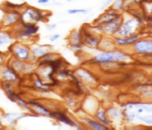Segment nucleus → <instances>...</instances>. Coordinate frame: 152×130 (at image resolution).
Segmentation results:
<instances>
[{"label": "nucleus", "instance_id": "obj_1", "mask_svg": "<svg viewBox=\"0 0 152 130\" xmlns=\"http://www.w3.org/2000/svg\"><path fill=\"white\" fill-rule=\"evenodd\" d=\"M45 17L43 12L37 8L28 7L24 12L20 14V21L22 22H39Z\"/></svg>", "mask_w": 152, "mask_h": 130}, {"label": "nucleus", "instance_id": "obj_2", "mask_svg": "<svg viewBox=\"0 0 152 130\" xmlns=\"http://www.w3.org/2000/svg\"><path fill=\"white\" fill-rule=\"evenodd\" d=\"M128 58V55L120 52H104L99 55L95 59V61L97 62H113V61L123 62Z\"/></svg>", "mask_w": 152, "mask_h": 130}, {"label": "nucleus", "instance_id": "obj_3", "mask_svg": "<svg viewBox=\"0 0 152 130\" xmlns=\"http://www.w3.org/2000/svg\"><path fill=\"white\" fill-rule=\"evenodd\" d=\"M22 24L23 28L19 31V38H29L30 36L37 33L39 30V27L35 24L29 22H22Z\"/></svg>", "mask_w": 152, "mask_h": 130}, {"label": "nucleus", "instance_id": "obj_4", "mask_svg": "<svg viewBox=\"0 0 152 130\" xmlns=\"http://www.w3.org/2000/svg\"><path fill=\"white\" fill-rule=\"evenodd\" d=\"M14 53L15 57L20 61H26L29 59L30 53L28 47L23 45H17L14 48Z\"/></svg>", "mask_w": 152, "mask_h": 130}, {"label": "nucleus", "instance_id": "obj_5", "mask_svg": "<svg viewBox=\"0 0 152 130\" xmlns=\"http://www.w3.org/2000/svg\"><path fill=\"white\" fill-rule=\"evenodd\" d=\"M20 21V14L16 10H12L6 15L4 24L5 26H10L18 23Z\"/></svg>", "mask_w": 152, "mask_h": 130}, {"label": "nucleus", "instance_id": "obj_6", "mask_svg": "<svg viewBox=\"0 0 152 130\" xmlns=\"http://www.w3.org/2000/svg\"><path fill=\"white\" fill-rule=\"evenodd\" d=\"M134 48H135V50L139 53L151 52V42L147 41H139L134 45Z\"/></svg>", "mask_w": 152, "mask_h": 130}, {"label": "nucleus", "instance_id": "obj_7", "mask_svg": "<svg viewBox=\"0 0 152 130\" xmlns=\"http://www.w3.org/2000/svg\"><path fill=\"white\" fill-rule=\"evenodd\" d=\"M1 76L3 79L9 82H15L18 77L15 69L8 67H6L1 70Z\"/></svg>", "mask_w": 152, "mask_h": 130}, {"label": "nucleus", "instance_id": "obj_8", "mask_svg": "<svg viewBox=\"0 0 152 130\" xmlns=\"http://www.w3.org/2000/svg\"><path fill=\"white\" fill-rule=\"evenodd\" d=\"M50 115L54 117H56V118H57V119L59 120L60 121L64 122V123L67 124V125H71V126H75V127H78V129H80V127H78V126H77V125L75 123V122H74V121H73V120L70 119V118H68V117L66 116V115H65V114H63V113H57V112H53V113H52V112H51Z\"/></svg>", "mask_w": 152, "mask_h": 130}, {"label": "nucleus", "instance_id": "obj_9", "mask_svg": "<svg viewBox=\"0 0 152 130\" xmlns=\"http://www.w3.org/2000/svg\"><path fill=\"white\" fill-rule=\"evenodd\" d=\"M83 41L86 45H89L91 47H95L99 44V41L94 38L92 35L90 34H85L83 36Z\"/></svg>", "mask_w": 152, "mask_h": 130}, {"label": "nucleus", "instance_id": "obj_10", "mask_svg": "<svg viewBox=\"0 0 152 130\" xmlns=\"http://www.w3.org/2000/svg\"><path fill=\"white\" fill-rule=\"evenodd\" d=\"M120 28V24L119 22L115 21L109 23V24H106V25L104 27V30H105L106 32H109V33L113 34L118 30Z\"/></svg>", "mask_w": 152, "mask_h": 130}, {"label": "nucleus", "instance_id": "obj_11", "mask_svg": "<svg viewBox=\"0 0 152 130\" xmlns=\"http://www.w3.org/2000/svg\"><path fill=\"white\" fill-rule=\"evenodd\" d=\"M30 106L34 107V108H36V110L39 112V113L41 114H49L50 115L51 112L50 111H49L47 108H45V107H43L42 106H41L40 104L39 103H36V102H30Z\"/></svg>", "mask_w": 152, "mask_h": 130}, {"label": "nucleus", "instance_id": "obj_12", "mask_svg": "<svg viewBox=\"0 0 152 130\" xmlns=\"http://www.w3.org/2000/svg\"><path fill=\"white\" fill-rule=\"evenodd\" d=\"M118 34L120 35L123 36V37H126L128 36L129 34L131 32V30H132V28L131 26H128V25L123 24V26H121L118 28Z\"/></svg>", "mask_w": 152, "mask_h": 130}, {"label": "nucleus", "instance_id": "obj_13", "mask_svg": "<svg viewBox=\"0 0 152 130\" xmlns=\"http://www.w3.org/2000/svg\"><path fill=\"white\" fill-rule=\"evenodd\" d=\"M137 39H138V36L134 35L128 38V39H125V40H121V39H119V38H115V41H116V43L118 44H119V45H127V44H131L134 43V42H135Z\"/></svg>", "mask_w": 152, "mask_h": 130}, {"label": "nucleus", "instance_id": "obj_14", "mask_svg": "<svg viewBox=\"0 0 152 130\" xmlns=\"http://www.w3.org/2000/svg\"><path fill=\"white\" fill-rule=\"evenodd\" d=\"M23 117V115H19L18 114L16 113H8L6 114V119L10 122L11 124L16 123L17 120L20 119V118Z\"/></svg>", "mask_w": 152, "mask_h": 130}, {"label": "nucleus", "instance_id": "obj_15", "mask_svg": "<svg viewBox=\"0 0 152 130\" xmlns=\"http://www.w3.org/2000/svg\"><path fill=\"white\" fill-rule=\"evenodd\" d=\"M13 64H14V65H13V69L18 71V72H23V71H24L26 68V66L25 65L24 63L23 62V61L16 60L13 62Z\"/></svg>", "mask_w": 152, "mask_h": 130}, {"label": "nucleus", "instance_id": "obj_16", "mask_svg": "<svg viewBox=\"0 0 152 130\" xmlns=\"http://www.w3.org/2000/svg\"><path fill=\"white\" fill-rule=\"evenodd\" d=\"M33 55L35 57H42L47 53L46 50L45 49L42 48V47H36V48L33 49L32 50Z\"/></svg>", "mask_w": 152, "mask_h": 130}, {"label": "nucleus", "instance_id": "obj_17", "mask_svg": "<svg viewBox=\"0 0 152 130\" xmlns=\"http://www.w3.org/2000/svg\"><path fill=\"white\" fill-rule=\"evenodd\" d=\"M85 122H87V123L89 125L91 126V127L94 128V129H96V130H104V129H106V128H105L103 126L99 125V124L96 123V122H94V121H91V120H85Z\"/></svg>", "mask_w": 152, "mask_h": 130}, {"label": "nucleus", "instance_id": "obj_18", "mask_svg": "<svg viewBox=\"0 0 152 130\" xmlns=\"http://www.w3.org/2000/svg\"><path fill=\"white\" fill-rule=\"evenodd\" d=\"M80 75L81 78H83L85 81H93V78L92 76L90 75V74H89L88 72H86V71H83L81 70L78 72Z\"/></svg>", "mask_w": 152, "mask_h": 130}, {"label": "nucleus", "instance_id": "obj_19", "mask_svg": "<svg viewBox=\"0 0 152 130\" xmlns=\"http://www.w3.org/2000/svg\"><path fill=\"white\" fill-rule=\"evenodd\" d=\"M35 86L37 88V89H39L45 90V89H47L49 88L48 84L42 83V82L41 79H39V78H38V77L35 80Z\"/></svg>", "mask_w": 152, "mask_h": 130}, {"label": "nucleus", "instance_id": "obj_20", "mask_svg": "<svg viewBox=\"0 0 152 130\" xmlns=\"http://www.w3.org/2000/svg\"><path fill=\"white\" fill-rule=\"evenodd\" d=\"M4 6L6 7V8L10 9V10H16L17 9L22 7L23 6V4H20V5L15 4L8 2V1H7V2H6L4 4Z\"/></svg>", "mask_w": 152, "mask_h": 130}, {"label": "nucleus", "instance_id": "obj_21", "mask_svg": "<svg viewBox=\"0 0 152 130\" xmlns=\"http://www.w3.org/2000/svg\"><path fill=\"white\" fill-rule=\"evenodd\" d=\"M15 100L18 101V102L20 103V105L23 107V108H24L27 109V110H30V108L28 107L27 103H26L24 100H23V99L20 98L19 97L18 95H16V98H15Z\"/></svg>", "mask_w": 152, "mask_h": 130}, {"label": "nucleus", "instance_id": "obj_22", "mask_svg": "<svg viewBox=\"0 0 152 130\" xmlns=\"http://www.w3.org/2000/svg\"><path fill=\"white\" fill-rule=\"evenodd\" d=\"M87 11L86 9H69L68 10V14H78V13H83V14H86Z\"/></svg>", "mask_w": 152, "mask_h": 130}, {"label": "nucleus", "instance_id": "obj_23", "mask_svg": "<svg viewBox=\"0 0 152 130\" xmlns=\"http://www.w3.org/2000/svg\"><path fill=\"white\" fill-rule=\"evenodd\" d=\"M0 40L3 41L4 42V43H9V42H10V41H11L10 38H9L7 35H5V34L0 35Z\"/></svg>", "mask_w": 152, "mask_h": 130}, {"label": "nucleus", "instance_id": "obj_24", "mask_svg": "<svg viewBox=\"0 0 152 130\" xmlns=\"http://www.w3.org/2000/svg\"><path fill=\"white\" fill-rule=\"evenodd\" d=\"M98 116H99V117L101 118V119L103 120L104 122H106V123H107V124L109 123V122L108 121L107 119H106V118L105 117V116H104V111L98 112Z\"/></svg>", "mask_w": 152, "mask_h": 130}, {"label": "nucleus", "instance_id": "obj_25", "mask_svg": "<svg viewBox=\"0 0 152 130\" xmlns=\"http://www.w3.org/2000/svg\"><path fill=\"white\" fill-rule=\"evenodd\" d=\"M114 7H115V9H123V3L121 0H116L115 1V4H114Z\"/></svg>", "mask_w": 152, "mask_h": 130}, {"label": "nucleus", "instance_id": "obj_26", "mask_svg": "<svg viewBox=\"0 0 152 130\" xmlns=\"http://www.w3.org/2000/svg\"><path fill=\"white\" fill-rule=\"evenodd\" d=\"M59 38H60V35H58V34H56V35H53V36H52V37H51L50 41L52 42H54L55 41H56L57 39H58Z\"/></svg>", "mask_w": 152, "mask_h": 130}, {"label": "nucleus", "instance_id": "obj_27", "mask_svg": "<svg viewBox=\"0 0 152 130\" xmlns=\"http://www.w3.org/2000/svg\"><path fill=\"white\" fill-rule=\"evenodd\" d=\"M49 0H37V3L39 4H45L48 3Z\"/></svg>", "mask_w": 152, "mask_h": 130}, {"label": "nucleus", "instance_id": "obj_28", "mask_svg": "<svg viewBox=\"0 0 152 130\" xmlns=\"http://www.w3.org/2000/svg\"><path fill=\"white\" fill-rule=\"evenodd\" d=\"M134 114H130V115H129V120H130V121L134 120Z\"/></svg>", "mask_w": 152, "mask_h": 130}, {"label": "nucleus", "instance_id": "obj_29", "mask_svg": "<svg viewBox=\"0 0 152 130\" xmlns=\"http://www.w3.org/2000/svg\"><path fill=\"white\" fill-rule=\"evenodd\" d=\"M143 111H144V110L142 108H140L138 110V112H140V113H142V112H143Z\"/></svg>", "mask_w": 152, "mask_h": 130}, {"label": "nucleus", "instance_id": "obj_30", "mask_svg": "<svg viewBox=\"0 0 152 130\" xmlns=\"http://www.w3.org/2000/svg\"><path fill=\"white\" fill-rule=\"evenodd\" d=\"M4 44H5L4 42L3 41H1V40H0V46H1V45H3Z\"/></svg>", "mask_w": 152, "mask_h": 130}, {"label": "nucleus", "instance_id": "obj_31", "mask_svg": "<svg viewBox=\"0 0 152 130\" xmlns=\"http://www.w3.org/2000/svg\"><path fill=\"white\" fill-rule=\"evenodd\" d=\"M66 1H71L72 0H66Z\"/></svg>", "mask_w": 152, "mask_h": 130}]
</instances>
